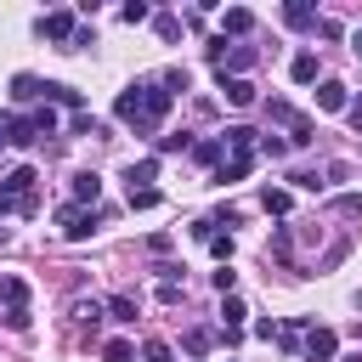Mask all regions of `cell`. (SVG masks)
<instances>
[{
  "instance_id": "obj_28",
  "label": "cell",
  "mask_w": 362,
  "mask_h": 362,
  "mask_svg": "<svg viewBox=\"0 0 362 362\" xmlns=\"http://www.w3.org/2000/svg\"><path fill=\"white\" fill-rule=\"evenodd\" d=\"M102 362H136V345L130 339H107L102 345Z\"/></svg>"
},
{
  "instance_id": "obj_15",
  "label": "cell",
  "mask_w": 362,
  "mask_h": 362,
  "mask_svg": "<svg viewBox=\"0 0 362 362\" xmlns=\"http://www.w3.org/2000/svg\"><path fill=\"white\" fill-rule=\"evenodd\" d=\"M0 300H6V311H28V283L23 277H0Z\"/></svg>"
},
{
  "instance_id": "obj_41",
  "label": "cell",
  "mask_w": 362,
  "mask_h": 362,
  "mask_svg": "<svg viewBox=\"0 0 362 362\" xmlns=\"http://www.w3.org/2000/svg\"><path fill=\"white\" fill-rule=\"evenodd\" d=\"M345 119H351V130L362 136V96H351V102H345Z\"/></svg>"
},
{
  "instance_id": "obj_8",
  "label": "cell",
  "mask_w": 362,
  "mask_h": 362,
  "mask_svg": "<svg viewBox=\"0 0 362 362\" xmlns=\"http://www.w3.org/2000/svg\"><path fill=\"white\" fill-rule=\"evenodd\" d=\"M283 23L305 34V28H317V6H311V0H288V6H283Z\"/></svg>"
},
{
  "instance_id": "obj_5",
  "label": "cell",
  "mask_w": 362,
  "mask_h": 362,
  "mask_svg": "<svg viewBox=\"0 0 362 362\" xmlns=\"http://www.w3.org/2000/svg\"><path fill=\"white\" fill-rule=\"evenodd\" d=\"M40 34H45V40H57V51H74L79 11H45V17H40Z\"/></svg>"
},
{
  "instance_id": "obj_16",
  "label": "cell",
  "mask_w": 362,
  "mask_h": 362,
  "mask_svg": "<svg viewBox=\"0 0 362 362\" xmlns=\"http://www.w3.org/2000/svg\"><path fill=\"white\" fill-rule=\"evenodd\" d=\"M272 255H277L288 272H300V260H294V232H288V226H277V232H272Z\"/></svg>"
},
{
  "instance_id": "obj_31",
  "label": "cell",
  "mask_w": 362,
  "mask_h": 362,
  "mask_svg": "<svg viewBox=\"0 0 362 362\" xmlns=\"http://www.w3.org/2000/svg\"><path fill=\"white\" fill-rule=\"evenodd\" d=\"M192 158H198V164H221L226 147H221V141H192Z\"/></svg>"
},
{
  "instance_id": "obj_3",
  "label": "cell",
  "mask_w": 362,
  "mask_h": 362,
  "mask_svg": "<svg viewBox=\"0 0 362 362\" xmlns=\"http://www.w3.org/2000/svg\"><path fill=\"white\" fill-rule=\"evenodd\" d=\"M34 181H40V170H34V164H17L11 175H0V215H11V209L34 215V209H40V198H34Z\"/></svg>"
},
{
  "instance_id": "obj_4",
  "label": "cell",
  "mask_w": 362,
  "mask_h": 362,
  "mask_svg": "<svg viewBox=\"0 0 362 362\" xmlns=\"http://www.w3.org/2000/svg\"><path fill=\"white\" fill-rule=\"evenodd\" d=\"M57 226H62V238L85 243V238L102 226V215H96V209H85V204H62V209H57Z\"/></svg>"
},
{
  "instance_id": "obj_36",
  "label": "cell",
  "mask_w": 362,
  "mask_h": 362,
  "mask_svg": "<svg viewBox=\"0 0 362 362\" xmlns=\"http://www.w3.org/2000/svg\"><path fill=\"white\" fill-rule=\"evenodd\" d=\"M141 362H170V345L164 339H141Z\"/></svg>"
},
{
  "instance_id": "obj_42",
  "label": "cell",
  "mask_w": 362,
  "mask_h": 362,
  "mask_svg": "<svg viewBox=\"0 0 362 362\" xmlns=\"http://www.w3.org/2000/svg\"><path fill=\"white\" fill-rule=\"evenodd\" d=\"M345 249H351V243H345V238H339V243H334V249H328V255H322V260H317V266H339V260H345Z\"/></svg>"
},
{
  "instance_id": "obj_12",
  "label": "cell",
  "mask_w": 362,
  "mask_h": 362,
  "mask_svg": "<svg viewBox=\"0 0 362 362\" xmlns=\"http://www.w3.org/2000/svg\"><path fill=\"white\" fill-rule=\"evenodd\" d=\"M0 136H6V147H28V141H40L34 124H28V113H23V119H0Z\"/></svg>"
},
{
  "instance_id": "obj_20",
  "label": "cell",
  "mask_w": 362,
  "mask_h": 362,
  "mask_svg": "<svg viewBox=\"0 0 362 362\" xmlns=\"http://www.w3.org/2000/svg\"><path fill=\"white\" fill-rule=\"evenodd\" d=\"M260 204H266V215H288V209H294V192H288V187H266Z\"/></svg>"
},
{
  "instance_id": "obj_35",
  "label": "cell",
  "mask_w": 362,
  "mask_h": 362,
  "mask_svg": "<svg viewBox=\"0 0 362 362\" xmlns=\"http://www.w3.org/2000/svg\"><path fill=\"white\" fill-rule=\"evenodd\" d=\"M158 204V187H130V209H153Z\"/></svg>"
},
{
  "instance_id": "obj_24",
  "label": "cell",
  "mask_w": 362,
  "mask_h": 362,
  "mask_svg": "<svg viewBox=\"0 0 362 362\" xmlns=\"http://www.w3.org/2000/svg\"><path fill=\"white\" fill-rule=\"evenodd\" d=\"M288 74H294V85H311V79H317V57H311V51H300V57L288 62Z\"/></svg>"
},
{
  "instance_id": "obj_33",
  "label": "cell",
  "mask_w": 362,
  "mask_h": 362,
  "mask_svg": "<svg viewBox=\"0 0 362 362\" xmlns=\"http://www.w3.org/2000/svg\"><path fill=\"white\" fill-rule=\"evenodd\" d=\"M119 17H124V23H147L153 11H147V0H124V6H119Z\"/></svg>"
},
{
  "instance_id": "obj_37",
  "label": "cell",
  "mask_w": 362,
  "mask_h": 362,
  "mask_svg": "<svg viewBox=\"0 0 362 362\" xmlns=\"http://www.w3.org/2000/svg\"><path fill=\"white\" fill-rule=\"evenodd\" d=\"M158 85H164L170 96H175V90H187V68H164V79H158Z\"/></svg>"
},
{
  "instance_id": "obj_43",
  "label": "cell",
  "mask_w": 362,
  "mask_h": 362,
  "mask_svg": "<svg viewBox=\"0 0 362 362\" xmlns=\"http://www.w3.org/2000/svg\"><path fill=\"white\" fill-rule=\"evenodd\" d=\"M339 362H362V351H351V356H339Z\"/></svg>"
},
{
  "instance_id": "obj_32",
  "label": "cell",
  "mask_w": 362,
  "mask_h": 362,
  "mask_svg": "<svg viewBox=\"0 0 362 362\" xmlns=\"http://www.w3.org/2000/svg\"><path fill=\"white\" fill-rule=\"evenodd\" d=\"M288 181H294V187H300V192H322V187H328V181H322V175H317V170H294V175H288Z\"/></svg>"
},
{
  "instance_id": "obj_2",
  "label": "cell",
  "mask_w": 362,
  "mask_h": 362,
  "mask_svg": "<svg viewBox=\"0 0 362 362\" xmlns=\"http://www.w3.org/2000/svg\"><path fill=\"white\" fill-rule=\"evenodd\" d=\"M266 124H272V130H283V141H288V147H311V141H317V124H311L294 102H283V96H272V102H266Z\"/></svg>"
},
{
  "instance_id": "obj_7",
  "label": "cell",
  "mask_w": 362,
  "mask_h": 362,
  "mask_svg": "<svg viewBox=\"0 0 362 362\" xmlns=\"http://www.w3.org/2000/svg\"><path fill=\"white\" fill-rule=\"evenodd\" d=\"M96 198H102V175H96V170H79V175H74V204L96 209Z\"/></svg>"
},
{
  "instance_id": "obj_11",
  "label": "cell",
  "mask_w": 362,
  "mask_h": 362,
  "mask_svg": "<svg viewBox=\"0 0 362 362\" xmlns=\"http://www.w3.org/2000/svg\"><path fill=\"white\" fill-rule=\"evenodd\" d=\"M45 102H57V107H74V113H85V96H79L74 85H62V79H45Z\"/></svg>"
},
{
  "instance_id": "obj_21",
  "label": "cell",
  "mask_w": 362,
  "mask_h": 362,
  "mask_svg": "<svg viewBox=\"0 0 362 362\" xmlns=\"http://www.w3.org/2000/svg\"><path fill=\"white\" fill-rule=\"evenodd\" d=\"M102 317H107V305H102V300H74V322H79V328H96Z\"/></svg>"
},
{
  "instance_id": "obj_30",
  "label": "cell",
  "mask_w": 362,
  "mask_h": 362,
  "mask_svg": "<svg viewBox=\"0 0 362 362\" xmlns=\"http://www.w3.org/2000/svg\"><path fill=\"white\" fill-rule=\"evenodd\" d=\"M255 153H266V158H283V153H288V141H283L277 130H266V136L255 141Z\"/></svg>"
},
{
  "instance_id": "obj_10",
  "label": "cell",
  "mask_w": 362,
  "mask_h": 362,
  "mask_svg": "<svg viewBox=\"0 0 362 362\" xmlns=\"http://www.w3.org/2000/svg\"><path fill=\"white\" fill-rule=\"evenodd\" d=\"M11 102H45V79L40 74H17L11 79Z\"/></svg>"
},
{
  "instance_id": "obj_19",
  "label": "cell",
  "mask_w": 362,
  "mask_h": 362,
  "mask_svg": "<svg viewBox=\"0 0 362 362\" xmlns=\"http://www.w3.org/2000/svg\"><path fill=\"white\" fill-rule=\"evenodd\" d=\"M249 170H255V153H232V158L221 164V175H215V181H243Z\"/></svg>"
},
{
  "instance_id": "obj_40",
  "label": "cell",
  "mask_w": 362,
  "mask_h": 362,
  "mask_svg": "<svg viewBox=\"0 0 362 362\" xmlns=\"http://www.w3.org/2000/svg\"><path fill=\"white\" fill-rule=\"evenodd\" d=\"M277 334H283L277 317H260V322H255V339H277Z\"/></svg>"
},
{
  "instance_id": "obj_22",
  "label": "cell",
  "mask_w": 362,
  "mask_h": 362,
  "mask_svg": "<svg viewBox=\"0 0 362 362\" xmlns=\"http://www.w3.org/2000/svg\"><path fill=\"white\" fill-rule=\"evenodd\" d=\"M28 124H34V136L45 141V136H57V113H51V102H40L34 113H28Z\"/></svg>"
},
{
  "instance_id": "obj_6",
  "label": "cell",
  "mask_w": 362,
  "mask_h": 362,
  "mask_svg": "<svg viewBox=\"0 0 362 362\" xmlns=\"http://www.w3.org/2000/svg\"><path fill=\"white\" fill-rule=\"evenodd\" d=\"M334 351H339L334 328H305V345H300V356H305V362H334Z\"/></svg>"
},
{
  "instance_id": "obj_9",
  "label": "cell",
  "mask_w": 362,
  "mask_h": 362,
  "mask_svg": "<svg viewBox=\"0 0 362 362\" xmlns=\"http://www.w3.org/2000/svg\"><path fill=\"white\" fill-rule=\"evenodd\" d=\"M249 28H255V11H249V6H226V11H221V40H226V34H249Z\"/></svg>"
},
{
  "instance_id": "obj_23",
  "label": "cell",
  "mask_w": 362,
  "mask_h": 362,
  "mask_svg": "<svg viewBox=\"0 0 362 362\" xmlns=\"http://www.w3.org/2000/svg\"><path fill=\"white\" fill-rule=\"evenodd\" d=\"M215 339H221V334H215V328H204V322H198V328H187V339H181V345H187V351H192V356H204V351H209V345H215Z\"/></svg>"
},
{
  "instance_id": "obj_18",
  "label": "cell",
  "mask_w": 362,
  "mask_h": 362,
  "mask_svg": "<svg viewBox=\"0 0 362 362\" xmlns=\"http://www.w3.org/2000/svg\"><path fill=\"white\" fill-rule=\"evenodd\" d=\"M345 102H351V96H345V85H339V79H322V85H317V107H328V113H334V107H345Z\"/></svg>"
},
{
  "instance_id": "obj_14",
  "label": "cell",
  "mask_w": 362,
  "mask_h": 362,
  "mask_svg": "<svg viewBox=\"0 0 362 362\" xmlns=\"http://www.w3.org/2000/svg\"><path fill=\"white\" fill-rule=\"evenodd\" d=\"M221 317H226V322H221L226 334H243V317H249V305H243L238 294H221Z\"/></svg>"
},
{
  "instance_id": "obj_1",
  "label": "cell",
  "mask_w": 362,
  "mask_h": 362,
  "mask_svg": "<svg viewBox=\"0 0 362 362\" xmlns=\"http://www.w3.org/2000/svg\"><path fill=\"white\" fill-rule=\"evenodd\" d=\"M170 102H175V96H170L158 79H141V85H124V90H119V102H113V119H119V124H130L136 136H153V130L164 124Z\"/></svg>"
},
{
  "instance_id": "obj_29",
  "label": "cell",
  "mask_w": 362,
  "mask_h": 362,
  "mask_svg": "<svg viewBox=\"0 0 362 362\" xmlns=\"http://www.w3.org/2000/svg\"><path fill=\"white\" fill-rule=\"evenodd\" d=\"M153 28H158V40H181V17H175V11H158Z\"/></svg>"
},
{
  "instance_id": "obj_25",
  "label": "cell",
  "mask_w": 362,
  "mask_h": 362,
  "mask_svg": "<svg viewBox=\"0 0 362 362\" xmlns=\"http://www.w3.org/2000/svg\"><path fill=\"white\" fill-rule=\"evenodd\" d=\"M107 317L113 322H136V294H113L107 300Z\"/></svg>"
},
{
  "instance_id": "obj_27",
  "label": "cell",
  "mask_w": 362,
  "mask_h": 362,
  "mask_svg": "<svg viewBox=\"0 0 362 362\" xmlns=\"http://www.w3.org/2000/svg\"><path fill=\"white\" fill-rule=\"evenodd\" d=\"M334 215H345V221H362V192H339V198H334Z\"/></svg>"
},
{
  "instance_id": "obj_39",
  "label": "cell",
  "mask_w": 362,
  "mask_h": 362,
  "mask_svg": "<svg viewBox=\"0 0 362 362\" xmlns=\"http://www.w3.org/2000/svg\"><path fill=\"white\" fill-rule=\"evenodd\" d=\"M215 288H221V294H238V272L221 266V272H215Z\"/></svg>"
},
{
  "instance_id": "obj_13",
  "label": "cell",
  "mask_w": 362,
  "mask_h": 362,
  "mask_svg": "<svg viewBox=\"0 0 362 362\" xmlns=\"http://www.w3.org/2000/svg\"><path fill=\"white\" fill-rule=\"evenodd\" d=\"M255 141H260V130H249V124H226V136H221V147H232V153H255Z\"/></svg>"
},
{
  "instance_id": "obj_38",
  "label": "cell",
  "mask_w": 362,
  "mask_h": 362,
  "mask_svg": "<svg viewBox=\"0 0 362 362\" xmlns=\"http://www.w3.org/2000/svg\"><path fill=\"white\" fill-rule=\"evenodd\" d=\"M187 147H192L187 130H181V136H158V153H187Z\"/></svg>"
},
{
  "instance_id": "obj_34",
  "label": "cell",
  "mask_w": 362,
  "mask_h": 362,
  "mask_svg": "<svg viewBox=\"0 0 362 362\" xmlns=\"http://www.w3.org/2000/svg\"><path fill=\"white\" fill-rule=\"evenodd\" d=\"M74 136H102V119L96 113H74Z\"/></svg>"
},
{
  "instance_id": "obj_17",
  "label": "cell",
  "mask_w": 362,
  "mask_h": 362,
  "mask_svg": "<svg viewBox=\"0 0 362 362\" xmlns=\"http://www.w3.org/2000/svg\"><path fill=\"white\" fill-rule=\"evenodd\" d=\"M221 90H226L232 107H255V85L249 79H221Z\"/></svg>"
},
{
  "instance_id": "obj_26",
  "label": "cell",
  "mask_w": 362,
  "mask_h": 362,
  "mask_svg": "<svg viewBox=\"0 0 362 362\" xmlns=\"http://www.w3.org/2000/svg\"><path fill=\"white\" fill-rule=\"evenodd\" d=\"M153 175H158V158H141V164H130V170H124V181H130V187H147Z\"/></svg>"
}]
</instances>
